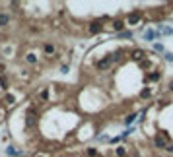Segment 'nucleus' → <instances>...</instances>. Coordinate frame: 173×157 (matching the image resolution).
Segmentation results:
<instances>
[{
  "label": "nucleus",
  "instance_id": "1",
  "mask_svg": "<svg viewBox=\"0 0 173 157\" xmlns=\"http://www.w3.org/2000/svg\"><path fill=\"white\" fill-rule=\"evenodd\" d=\"M167 144H169V132L167 130H162L154 136V147L156 149H165Z\"/></svg>",
  "mask_w": 173,
  "mask_h": 157
},
{
  "label": "nucleus",
  "instance_id": "2",
  "mask_svg": "<svg viewBox=\"0 0 173 157\" xmlns=\"http://www.w3.org/2000/svg\"><path fill=\"white\" fill-rule=\"evenodd\" d=\"M103 21H107V18H101V19H93L88 23V33L90 35H97V33H101L105 29V25H103Z\"/></svg>",
  "mask_w": 173,
  "mask_h": 157
},
{
  "label": "nucleus",
  "instance_id": "3",
  "mask_svg": "<svg viewBox=\"0 0 173 157\" xmlns=\"http://www.w3.org/2000/svg\"><path fill=\"white\" fill-rule=\"evenodd\" d=\"M113 64H115L113 56H111V54H107V56H103V58H99V60L95 62V68L99 70V72H103V70H109Z\"/></svg>",
  "mask_w": 173,
  "mask_h": 157
},
{
  "label": "nucleus",
  "instance_id": "4",
  "mask_svg": "<svg viewBox=\"0 0 173 157\" xmlns=\"http://www.w3.org/2000/svg\"><path fill=\"white\" fill-rule=\"evenodd\" d=\"M140 19H142V12H140V10H134V12H131V14H126V21H128L131 25H136Z\"/></svg>",
  "mask_w": 173,
  "mask_h": 157
},
{
  "label": "nucleus",
  "instance_id": "5",
  "mask_svg": "<svg viewBox=\"0 0 173 157\" xmlns=\"http://www.w3.org/2000/svg\"><path fill=\"white\" fill-rule=\"evenodd\" d=\"M131 58L136 60V62H142L144 58H146V51H144V49H132V51H131Z\"/></svg>",
  "mask_w": 173,
  "mask_h": 157
},
{
  "label": "nucleus",
  "instance_id": "6",
  "mask_svg": "<svg viewBox=\"0 0 173 157\" xmlns=\"http://www.w3.org/2000/svg\"><path fill=\"white\" fill-rule=\"evenodd\" d=\"M41 49H43V53H45L47 56H55L56 54V47L53 45V43H43Z\"/></svg>",
  "mask_w": 173,
  "mask_h": 157
},
{
  "label": "nucleus",
  "instance_id": "7",
  "mask_svg": "<svg viewBox=\"0 0 173 157\" xmlns=\"http://www.w3.org/2000/svg\"><path fill=\"white\" fill-rule=\"evenodd\" d=\"M162 78H163V72H162V70H152V72L146 76V80H148V82H160Z\"/></svg>",
  "mask_w": 173,
  "mask_h": 157
},
{
  "label": "nucleus",
  "instance_id": "8",
  "mask_svg": "<svg viewBox=\"0 0 173 157\" xmlns=\"http://www.w3.org/2000/svg\"><path fill=\"white\" fill-rule=\"evenodd\" d=\"M125 25H126V23H125V21H122L121 18H117V19H113V21H111V27H113V29L117 31V33L125 31Z\"/></svg>",
  "mask_w": 173,
  "mask_h": 157
},
{
  "label": "nucleus",
  "instance_id": "9",
  "mask_svg": "<svg viewBox=\"0 0 173 157\" xmlns=\"http://www.w3.org/2000/svg\"><path fill=\"white\" fill-rule=\"evenodd\" d=\"M162 33L160 31H154V29H146V33H144V41H154V39H160Z\"/></svg>",
  "mask_w": 173,
  "mask_h": 157
},
{
  "label": "nucleus",
  "instance_id": "10",
  "mask_svg": "<svg viewBox=\"0 0 173 157\" xmlns=\"http://www.w3.org/2000/svg\"><path fill=\"white\" fill-rule=\"evenodd\" d=\"M10 21H12L10 14H6V12H0V29H2V27H8V25H10Z\"/></svg>",
  "mask_w": 173,
  "mask_h": 157
},
{
  "label": "nucleus",
  "instance_id": "11",
  "mask_svg": "<svg viewBox=\"0 0 173 157\" xmlns=\"http://www.w3.org/2000/svg\"><path fill=\"white\" fill-rule=\"evenodd\" d=\"M6 155H8V157H20L21 149H16L14 146H8V147H6Z\"/></svg>",
  "mask_w": 173,
  "mask_h": 157
},
{
  "label": "nucleus",
  "instance_id": "12",
  "mask_svg": "<svg viewBox=\"0 0 173 157\" xmlns=\"http://www.w3.org/2000/svg\"><path fill=\"white\" fill-rule=\"evenodd\" d=\"M115 37H117V39H132V37H134V33H132V31H128V29H125V31L117 33Z\"/></svg>",
  "mask_w": 173,
  "mask_h": 157
},
{
  "label": "nucleus",
  "instance_id": "13",
  "mask_svg": "<svg viewBox=\"0 0 173 157\" xmlns=\"http://www.w3.org/2000/svg\"><path fill=\"white\" fill-rule=\"evenodd\" d=\"M115 155H117V157H126L128 151H126L125 146H119V147H115Z\"/></svg>",
  "mask_w": 173,
  "mask_h": 157
},
{
  "label": "nucleus",
  "instance_id": "14",
  "mask_svg": "<svg viewBox=\"0 0 173 157\" xmlns=\"http://www.w3.org/2000/svg\"><path fill=\"white\" fill-rule=\"evenodd\" d=\"M136 117H138V112H131V115H126V117H125V124L131 126L134 120H136Z\"/></svg>",
  "mask_w": 173,
  "mask_h": 157
},
{
  "label": "nucleus",
  "instance_id": "15",
  "mask_svg": "<svg viewBox=\"0 0 173 157\" xmlns=\"http://www.w3.org/2000/svg\"><path fill=\"white\" fill-rule=\"evenodd\" d=\"M86 155L88 157H99V151H97V147H88L86 149Z\"/></svg>",
  "mask_w": 173,
  "mask_h": 157
},
{
  "label": "nucleus",
  "instance_id": "16",
  "mask_svg": "<svg viewBox=\"0 0 173 157\" xmlns=\"http://www.w3.org/2000/svg\"><path fill=\"white\" fill-rule=\"evenodd\" d=\"M169 103H171L169 97H160V99H157V107H167Z\"/></svg>",
  "mask_w": 173,
  "mask_h": 157
},
{
  "label": "nucleus",
  "instance_id": "17",
  "mask_svg": "<svg viewBox=\"0 0 173 157\" xmlns=\"http://www.w3.org/2000/svg\"><path fill=\"white\" fill-rule=\"evenodd\" d=\"M25 60H27V64H37V56L29 53V54H25Z\"/></svg>",
  "mask_w": 173,
  "mask_h": 157
},
{
  "label": "nucleus",
  "instance_id": "18",
  "mask_svg": "<svg viewBox=\"0 0 173 157\" xmlns=\"http://www.w3.org/2000/svg\"><path fill=\"white\" fill-rule=\"evenodd\" d=\"M154 51L160 53V54H163V53H165V47L162 45V43H154Z\"/></svg>",
  "mask_w": 173,
  "mask_h": 157
},
{
  "label": "nucleus",
  "instance_id": "19",
  "mask_svg": "<svg viewBox=\"0 0 173 157\" xmlns=\"http://www.w3.org/2000/svg\"><path fill=\"white\" fill-rule=\"evenodd\" d=\"M140 97H142V99H148V97H152V89H150V87L142 89V91H140Z\"/></svg>",
  "mask_w": 173,
  "mask_h": 157
},
{
  "label": "nucleus",
  "instance_id": "20",
  "mask_svg": "<svg viewBox=\"0 0 173 157\" xmlns=\"http://www.w3.org/2000/svg\"><path fill=\"white\" fill-rule=\"evenodd\" d=\"M39 99H41V101H49V89H47V87H45V89H41Z\"/></svg>",
  "mask_w": 173,
  "mask_h": 157
},
{
  "label": "nucleus",
  "instance_id": "21",
  "mask_svg": "<svg viewBox=\"0 0 173 157\" xmlns=\"http://www.w3.org/2000/svg\"><path fill=\"white\" fill-rule=\"evenodd\" d=\"M14 101H16V97H14L12 93H6V95H4V103H6V105H12Z\"/></svg>",
  "mask_w": 173,
  "mask_h": 157
},
{
  "label": "nucleus",
  "instance_id": "22",
  "mask_svg": "<svg viewBox=\"0 0 173 157\" xmlns=\"http://www.w3.org/2000/svg\"><path fill=\"white\" fill-rule=\"evenodd\" d=\"M163 60H165V62H173V53L165 51V53H163Z\"/></svg>",
  "mask_w": 173,
  "mask_h": 157
},
{
  "label": "nucleus",
  "instance_id": "23",
  "mask_svg": "<svg viewBox=\"0 0 173 157\" xmlns=\"http://www.w3.org/2000/svg\"><path fill=\"white\" fill-rule=\"evenodd\" d=\"M0 85H2V89L6 91V89H8V80H6V78L2 76V78H0Z\"/></svg>",
  "mask_w": 173,
  "mask_h": 157
},
{
  "label": "nucleus",
  "instance_id": "24",
  "mask_svg": "<svg viewBox=\"0 0 173 157\" xmlns=\"http://www.w3.org/2000/svg\"><path fill=\"white\" fill-rule=\"evenodd\" d=\"M68 70H70V66H68V64H60V72H62V74H66Z\"/></svg>",
  "mask_w": 173,
  "mask_h": 157
},
{
  "label": "nucleus",
  "instance_id": "25",
  "mask_svg": "<svg viewBox=\"0 0 173 157\" xmlns=\"http://www.w3.org/2000/svg\"><path fill=\"white\" fill-rule=\"evenodd\" d=\"M121 142V136H115V138H109V144H119Z\"/></svg>",
  "mask_w": 173,
  "mask_h": 157
},
{
  "label": "nucleus",
  "instance_id": "26",
  "mask_svg": "<svg viewBox=\"0 0 173 157\" xmlns=\"http://www.w3.org/2000/svg\"><path fill=\"white\" fill-rule=\"evenodd\" d=\"M165 151H167V153H173V144H167V146H165Z\"/></svg>",
  "mask_w": 173,
  "mask_h": 157
},
{
  "label": "nucleus",
  "instance_id": "27",
  "mask_svg": "<svg viewBox=\"0 0 173 157\" xmlns=\"http://www.w3.org/2000/svg\"><path fill=\"white\" fill-rule=\"evenodd\" d=\"M167 91H169V93H173V80L167 83Z\"/></svg>",
  "mask_w": 173,
  "mask_h": 157
},
{
  "label": "nucleus",
  "instance_id": "28",
  "mask_svg": "<svg viewBox=\"0 0 173 157\" xmlns=\"http://www.w3.org/2000/svg\"><path fill=\"white\" fill-rule=\"evenodd\" d=\"M0 120H4V111L0 109Z\"/></svg>",
  "mask_w": 173,
  "mask_h": 157
}]
</instances>
